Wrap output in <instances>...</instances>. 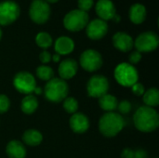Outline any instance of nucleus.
I'll use <instances>...</instances> for the list:
<instances>
[{
  "label": "nucleus",
  "instance_id": "1",
  "mask_svg": "<svg viewBox=\"0 0 159 158\" xmlns=\"http://www.w3.org/2000/svg\"><path fill=\"white\" fill-rule=\"evenodd\" d=\"M133 122L138 130L152 132L158 128L159 115L154 108L143 105L139 107L134 114Z\"/></svg>",
  "mask_w": 159,
  "mask_h": 158
},
{
  "label": "nucleus",
  "instance_id": "2",
  "mask_svg": "<svg viewBox=\"0 0 159 158\" xmlns=\"http://www.w3.org/2000/svg\"><path fill=\"white\" fill-rule=\"evenodd\" d=\"M125 127V120L123 116L115 112H107L99 121V129L105 137L116 136Z\"/></svg>",
  "mask_w": 159,
  "mask_h": 158
},
{
  "label": "nucleus",
  "instance_id": "3",
  "mask_svg": "<svg viewBox=\"0 0 159 158\" xmlns=\"http://www.w3.org/2000/svg\"><path fill=\"white\" fill-rule=\"evenodd\" d=\"M69 87L61 78H52L48 81L44 88L45 97L51 102H61L67 98Z\"/></svg>",
  "mask_w": 159,
  "mask_h": 158
},
{
  "label": "nucleus",
  "instance_id": "4",
  "mask_svg": "<svg viewBox=\"0 0 159 158\" xmlns=\"http://www.w3.org/2000/svg\"><path fill=\"white\" fill-rule=\"evenodd\" d=\"M89 21L88 12L78 8L69 11L63 18V25L70 32H79L83 30Z\"/></svg>",
  "mask_w": 159,
  "mask_h": 158
},
{
  "label": "nucleus",
  "instance_id": "5",
  "mask_svg": "<svg viewBox=\"0 0 159 158\" xmlns=\"http://www.w3.org/2000/svg\"><path fill=\"white\" fill-rule=\"evenodd\" d=\"M115 77L119 85L131 88L138 82L139 74L133 65L128 62H123L118 64L115 69Z\"/></svg>",
  "mask_w": 159,
  "mask_h": 158
},
{
  "label": "nucleus",
  "instance_id": "6",
  "mask_svg": "<svg viewBox=\"0 0 159 158\" xmlns=\"http://www.w3.org/2000/svg\"><path fill=\"white\" fill-rule=\"evenodd\" d=\"M50 6L45 0H33L29 8V16L36 24L46 23L50 17Z\"/></svg>",
  "mask_w": 159,
  "mask_h": 158
},
{
  "label": "nucleus",
  "instance_id": "7",
  "mask_svg": "<svg viewBox=\"0 0 159 158\" xmlns=\"http://www.w3.org/2000/svg\"><path fill=\"white\" fill-rule=\"evenodd\" d=\"M20 14V8L17 2L5 0L0 2V26H7L16 21Z\"/></svg>",
  "mask_w": 159,
  "mask_h": 158
},
{
  "label": "nucleus",
  "instance_id": "8",
  "mask_svg": "<svg viewBox=\"0 0 159 158\" xmlns=\"http://www.w3.org/2000/svg\"><path fill=\"white\" fill-rule=\"evenodd\" d=\"M159 45L158 35L155 32H144L139 34L134 41V47L141 53L152 52Z\"/></svg>",
  "mask_w": 159,
  "mask_h": 158
},
{
  "label": "nucleus",
  "instance_id": "9",
  "mask_svg": "<svg viewBox=\"0 0 159 158\" xmlns=\"http://www.w3.org/2000/svg\"><path fill=\"white\" fill-rule=\"evenodd\" d=\"M80 65L88 72H95L102 65V57L95 49H87L80 56Z\"/></svg>",
  "mask_w": 159,
  "mask_h": 158
},
{
  "label": "nucleus",
  "instance_id": "10",
  "mask_svg": "<svg viewBox=\"0 0 159 158\" xmlns=\"http://www.w3.org/2000/svg\"><path fill=\"white\" fill-rule=\"evenodd\" d=\"M15 88L22 94H31L36 88V82L32 74L28 72H20L16 74L13 79Z\"/></svg>",
  "mask_w": 159,
  "mask_h": 158
},
{
  "label": "nucleus",
  "instance_id": "11",
  "mask_svg": "<svg viewBox=\"0 0 159 158\" xmlns=\"http://www.w3.org/2000/svg\"><path fill=\"white\" fill-rule=\"evenodd\" d=\"M109 89V82L107 78L102 74L92 76L87 85V91L89 97L101 98L107 93Z\"/></svg>",
  "mask_w": 159,
  "mask_h": 158
},
{
  "label": "nucleus",
  "instance_id": "12",
  "mask_svg": "<svg viewBox=\"0 0 159 158\" xmlns=\"http://www.w3.org/2000/svg\"><path fill=\"white\" fill-rule=\"evenodd\" d=\"M108 32V24L101 19H94L89 21L86 26V34L91 40H100L103 38Z\"/></svg>",
  "mask_w": 159,
  "mask_h": 158
},
{
  "label": "nucleus",
  "instance_id": "13",
  "mask_svg": "<svg viewBox=\"0 0 159 158\" xmlns=\"http://www.w3.org/2000/svg\"><path fill=\"white\" fill-rule=\"evenodd\" d=\"M95 10L99 19L104 21L113 20L114 16L116 14V8L112 0H98Z\"/></svg>",
  "mask_w": 159,
  "mask_h": 158
},
{
  "label": "nucleus",
  "instance_id": "14",
  "mask_svg": "<svg viewBox=\"0 0 159 158\" xmlns=\"http://www.w3.org/2000/svg\"><path fill=\"white\" fill-rule=\"evenodd\" d=\"M113 45L116 49L122 52H129L134 47V41L129 34L117 32L113 36Z\"/></svg>",
  "mask_w": 159,
  "mask_h": 158
},
{
  "label": "nucleus",
  "instance_id": "15",
  "mask_svg": "<svg viewBox=\"0 0 159 158\" xmlns=\"http://www.w3.org/2000/svg\"><path fill=\"white\" fill-rule=\"evenodd\" d=\"M78 70L77 62L74 59H65L59 65V74L61 79L67 80L73 78Z\"/></svg>",
  "mask_w": 159,
  "mask_h": 158
},
{
  "label": "nucleus",
  "instance_id": "16",
  "mask_svg": "<svg viewBox=\"0 0 159 158\" xmlns=\"http://www.w3.org/2000/svg\"><path fill=\"white\" fill-rule=\"evenodd\" d=\"M70 127L75 133H85L89 128V118L82 113H75L70 118Z\"/></svg>",
  "mask_w": 159,
  "mask_h": 158
},
{
  "label": "nucleus",
  "instance_id": "17",
  "mask_svg": "<svg viewBox=\"0 0 159 158\" xmlns=\"http://www.w3.org/2000/svg\"><path fill=\"white\" fill-rule=\"evenodd\" d=\"M147 11L144 5L141 3L133 4L129 10V17L132 23L134 24H141L146 19Z\"/></svg>",
  "mask_w": 159,
  "mask_h": 158
},
{
  "label": "nucleus",
  "instance_id": "18",
  "mask_svg": "<svg viewBox=\"0 0 159 158\" xmlns=\"http://www.w3.org/2000/svg\"><path fill=\"white\" fill-rule=\"evenodd\" d=\"M54 48L59 55H68L75 49V42L68 36H60L54 45Z\"/></svg>",
  "mask_w": 159,
  "mask_h": 158
},
{
  "label": "nucleus",
  "instance_id": "19",
  "mask_svg": "<svg viewBox=\"0 0 159 158\" xmlns=\"http://www.w3.org/2000/svg\"><path fill=\"white\" fill-rule=\"evenodd\" d=\"M7 155L9 158H25L26 149L22 142L19 141H10L6 148Z\"/></svg>",
  "mask_w": 159,
  "mask_h": 158
},
{
  "label": "nucleus",
  "instance_id": "20",
  "mask_svg": "<svg viewBox=\"0 0 159 158\" xmlns=\"http://www.w3.org/2000/svg\"><path fill=\"white\" fill-rule=\"evenodd\" d=\"M22 141L29 146H37L43 141V136L36 129H28L22 135Z\"/></svg>",
  "mask_w": 159,
  "mask_h": 158
},
{
  "label": "nucleus",
  "instance_id": "21",
  "mask_svg": "<svg viewBox=\"0 0 159 158\" xmlns=\"http://www.w3.org/2000/svg\"><path fill=\"white\" fill-rule=\"evenodd\" d=\"M99 104L102 110L106 112H114L117 108L118 102L115 96L106 93L101 98H99Z\"/></svg>",
  "mask_w": 159,
  "mask_h": 158
},
{
  "label": "nucleus",
  "instance_id": "22",
  "mask_svg": "<svg viewBox=\"0 0 159 158\" xmlns=\"http://www.w3.org/2000/svg\"><path fill=\"white\" fill-rule=\"evenodd\" d=\"M37 107H38V101L34 96L31 94L25 96L21 101L20 108H21V111L26 115L34 114L36 111Z\"/></svg>",
  "mask_w": 159,
  "mask_h": 158
},
{
  "label": "nucleus",
  "instance_id": "23",
  "mask_svg": "<svg viewBox=\"0 0 159 158\" xmlns=\"http://www.w3.org/2000/svg\"><path fill=\"white\" fill-rule=\"evenodd\" d=\"M143 102L148 107H157L159 104V91L157 88H152L143 93Z\"/></svg>",
  "mask_w": 159,
  "mask_h": 158
},
{
  "label": "nucleus",
  "instance_id": "24",
  "mask_svg": "<svg viewBox=\"0 0 159 158\" xmlns=\"http://www.w3.org/2000/svg\"><path fill=\"white\" fill-rule=\"evenodd\" d=\"M35 43H36V45L39 47L47 49V48H48L52 45L53 40H52L51 35L48 33L40 32L35 36Z\"/></svg>",
  "mask_w": 159,
  "mask_h": 158
},
{
  "label": "nucleus",
  "instance_id": "25",
  "mask_svg": "<svg viewBox=\"0 0 159 158\" xmlns=\"http://www.w3.org/2000/svg\"><path fill=\"white\" fill-rule=\"evenodd\" d=\"M36 75L41 80L49 81L50 79L53 78L54 72L51 67H49L48 65H41V66H38L36 69Z\"/></svg>",
  "mask_w": 159,
  "mask_h": 158
},
{
  "label": "nucleus",
  "instance_id": "26",
  "mask_svg": "<svg viewBox=\"0 0 159 158\" xmlns=\"http://www.w3.org/2000/svg\"><path fill=\"white\" fill-rule=\"evenodd\" d=\"M63 108L68 114H75L78 110V102L74 97H67L63 100Z\"/></svg>",
  "mask_w": 159,
  "mask_h": 158
},
{
  "label": "nucleus",
  "instance_id": "27",
  "mask_svg": "<svg viewBox=\"0 0 159 158\" xmlns=\"http://www.w3.org/2000/svg\"><path fill=\"white\" fill-rule=\"evenodd\" d=\"M10 107V101L7 96L1 94L0 95V114H5L8 111Z\"/></svg>",
  "mask_w": 159,
  "mask_h": 158
},
{
  "label": "nucleus",
  "instance_id": "28",
  "mask_svg": "<svg viewBox=\"0 0 159 158\" xmlns=\"http://www.w3.org/2000/svg\"><path fill=\"white\" fill-rule=\"evenodd\" d=\"M94 5L93 0H78L77 1V6H78V9L88 12L89 11L92 7Z\"/></svg>",
  "mask_w": 159,
  "mask_h": 158
},
{
  "label": "nucleus",
  "instance_id": "29",
  "mask_svg": "<svg viewBox=\"0 0 159 158\" xmlns=\"http://www.w3.org/2000/svg\"><path fill=\"white\" fill-rule=\"evenodd\" d=\"M117 109H118L119 113L122 115L129 114L131 110V103L128 101H122V102H118Z\"/></svg>",
  "mask_w": 159,
  "mask_h": 158
},
{
  "label": "nucleus",
  "instance_id": "30",
  "mask_svg": "<svg viewBox=\"0 0 159 158\" xmlns=\"http://www.w3.org/2000/svg\"><path fill=\"white\" fill-rule=\"evenodd\" d=\"M142 53L141 52H139V51H133V52H131L130 53V55H129V62H130V64L132 65V64H137V63H139L140 62V61L142 60Z\"/></svg>",
  "mask_w": 159,
  "mask_h": 158
},
{
  "label": "nucleus",
  "instance_id": "31",
  "mask_svg": "<svg viewBox=\"0 0 159 158\" xmlns=\"http://www.w3.org/2000/svg\"><path fill=\"white\" fill-rule=\"evenodd\" d=\"M131 89H132V92L137 95V96H143V93H144V87L143 84L141 83H135L132 87H131Z\"/></svg>",
  "mask_w": 159,
  "mask_h": 158
},
{
  "label": "nucleus",
  "instance_id": "32",
  "mask_svg": "<svg viewBox=\"0 0 159 158\" xmlns=\"http://www.w3.org/2000/svg\"><path fill=\"white\" fill-rule=\"evenodd\" d=\"M39 60L44 64L48 63L51 61V54L48 51H47V50H43L40 53V55H39Z\"/></svg>",
  "mask_w": 159,
  "mask_h": 158
},
{
  "label": "nucleus",
  "instance_id": "33",
  "mask_svg": "<svg viewBox=\"0 0 159 158\" xmlns=\"http://www.w3.org/2000/svg\"><path fill=\"white\" fill-rule=\"evenodd\" d=\"M147 153L143 150V149H138L136 151L132 150V154H131V157L130 158H147Z\"/></svg>",
  "mask_w": 159,
  "mask_h": 158
},
{
  "label": "nucleus",
  "instance_id": "34",
  "mask_svg": "<svg viewBox=\"0 0 159 158\" xmlns=\"http://www.w3.org/2000/svg\"><path fill=\"white\" fill-rule=\"evenodd\" d=\"M51 60H52L54 62H58V61H61V55H59V54L55 53L53 56H51Z\"/></svg>",
  "mask_w": 159,
  "mask_h": 158
},
{
  "label": "nucleus",
  "instance_id": "35",
  "mask_svg": "<svg viewBox=\"0 0 159 158\" xmlns=\"http://www.w3.org/2000/svg\"><path fill=\"white\" fill-rule=\"evenodd\" d=\"M113 20H115L116 22H119L120 21V16L118 14H116L113 18Z\"/></svg>",
  "mask_w": 159,
  "mask_h": 158
},
{
  "label": "nucleus",
  "instance_id": "36",
  "mask_svg": "<svg viewBox=\"0 0 159 158\" xmlns=\"http://www.w3.org/2000/svg\"><path fill=\"white\" fill-rule=\"evenodd\" d=\"M41 92H42V89H41L40 88H37V87H36V88H34V92H33V93H35V94H40Z\"/></svg>",
  "mask_w": 159,
  "mask_h": 158
},
{
  "label": "nucleus",
  "instance_id": "37",
  "mask_svg": "<svg viewBox=\"0 0 159 158\" xmlns=\"http://www.w3.org/2000/svg\"><path fill=\"white\" fill-rule=\"evenodd\" d=\"M48 4H54V3H57L58 1H60V0H45Z\"/></svg>",
  "mask_w": 159,
  "mask_h": 158
},
{
  "label": "nucleus",
  "instance_id": "38",
  "mask_svg": "<svg viewBox=\"0 0 159 158\" xmlns=\"http://www.w3.org/2000/svg\"><path fill=\"white\" fill-rule=\"evenodd\" d=\"M2 36H3V32H2V29H1V27H0V40H1Z\"/></svg>",
  "mask_w": 159,
  "mask_h": 158
}]
</instances>
